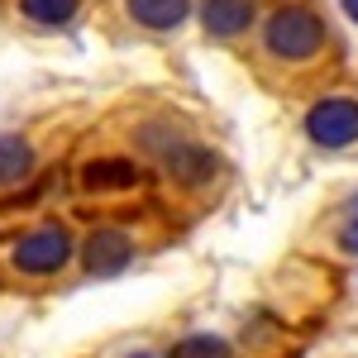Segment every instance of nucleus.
<instances>
[{
    "label": "nucleus",
    "instance_id": "7ed1b4c3",
    "mask_svg": "<svg viewBox=\"0 0 358 358\" xmlns=\"http://www.w3.org/2000/svg\"><path fill=\"white\" fill-rule=\"evenodd\" d=\"M306 134L315 138L320 148H349V143H358V101H349V96L315 101L310 115H306Z\"/></svg>",
    "mask_w": 358,
    "mask_h": 358
},
{
    "label": "nucleus",
    "instance_id": "f03ea898",
    "mask_svg": "<svg viewBox=\"0 0 358 358\" xmlns=\"http://www.w3.org/2000/svg\"><path fill=\"white\" fill-rule=\"evenodd\" d=\"M10 258H15V268L24 277H48L72 258V234L62 224H38V229H29V234L15 239Z\"/></svg>",
    "mask_w": 358,
    "mask_h": 358
},
{
    "label": "nucleus",
    "instance_id": "1a4fd4ad",
    "mask_svg": "<svg viewBox=\"0 0 358 358\" xmlns=\"http://www.w3.org/2000/svg\"><path fill=\"white\" fill-rule=\"evenodd\" d=\"M29 167H34V148L20 134H0V187L29 177Z\"/></svg>",
    "mask_w": 358,
    "mask_h": 358
},
{
    "label": "nucleus",
    "instance_id": "ddd939ff",
    "mask_svg": "<svg viewBox=\"0 0 358 358\" xmlns=\"http://www.w3.org/2000/svg\"><path fill=\"white\" fill-rule=\"evenodd\" d=\"M124 358H163V354H153V349H129Z\"/></svg>",
    "mask_w": 358,
    "mask_h": 358
},
{
    "label": "nucleus",
    "instance_id": "20e7f679",
    "mask_svg": "<svg viewBox=\"0 0 358 358\" xmlns=\"http://www.w3.org/2000/svg\"><path fill=\"white\" fill-rule=\"evenodd\" d=\"M129 258H134V239L124 229H91V239L82 244V263H86V273H96V277L124 273Z\"/></svg>",
    "mask_w": 358,
    "mask_h": 358
},
{
    "label": "nucleus",
    "instance_id": "423d86ee",
    "mask_svg": "<svg viewBox=\"0 0 358 358\" xmlns=\"http://www.w3.org/2000/svg\"><path fill=\"white\" fill-rule=\"evenodd\" d=\"M253 20V0H201V24L215 38H234L244 34Z\"/></svg>",
    "mask_w": 358,
    "mask_h": 358
},
{
    "label": "nucleus",
    "instance_id": "f8f14e48",
    "mask_svg": "<svg viewBox=\"0 0 358 358\" xmlns=\"http://www.w3.org/2000/svg\"><path fill=\"white\" fill-rule=\"evenodd\" d=\"M339 248H349V253H358V215L344 229H339Z\"/></svg>",
    "mask_w": 358,
    "mask_h": 358
},
{
    "label": "nucleus",
    "instance_id": "f257e3e1",
    "mask_svg": "<svg viewBox=\"0 0 358 358\" xmlns=\"http://www.w3.org/2000/svg\"><path fill=\"white\" fill-rule=\"evenodd\" d=\"M263 43H268V53H273V57L306 62V57L320 53V43H325V24H320V15L306 10V5H282L273 20H268V29H263Z\"/></svg>",
    "mask_w": 358,
    "mask_h": 358
},
{
    "label": "nucleus",
    "instance_id": "9b49d317",
    "mask_svg": "<svg viewBox=\"0 0 358 358\" xmlns=\"http://www.w3.org/2000/svg\"><path fill=\"white\" fill-rule=\"evenodd\" d=\"M172 358H229V344L220 334H192L172 349Z\"/></svg>",
    "mask_w": 358,
    "mask_h": 358
},
{
    "label": "nucleus",
    "instance_id": "39448f33",
    "mask_svg": "<svg viewBox=\"0 0 358 358\" xmlns=\"http://www.w3.org/2000/svg\"><path fill=\"white\" fill-rule=\"evenodd\" d=\"M143 172L129 158H96V163L82 167V187L86 192H124V187H138Z\"/></svg>",
    "mask_w": 358,
    "mask_h": 358
},
{
    "label": "nucleus",
    "instance_id": "4468645a",
    "mask_svg": "<svg viewBox=\"0 0 358 358\" xmlns=\"http://www.w3.org/2000/svg\"><path fill=\"white\" fill-rule=\"evenodd\" d=\"M344 10H349V20H358V0H344Z\"/></svg>",
    "mask_w": 358,
    "mask_h": 358
},
{
    "label": "nucleus",
    "instance_id": "0eeeda50",
    "mask_svg": "<svg viewBox=\"0 0 358 358\" xmlns=\"http://www.w3.org/2000/svg\"><path fill=\"white\" fill-rule=\"evenodd\" d=\"M163 167L182 182H206L215 172V153H206L196 143H172V148H163Z\"/></svg>",
    "mask_w": 358,
    "mask_h": 358
},
{
    "label": "nucleus",
    "instance_id": "9d476101",
    "mask_svg": "<svg viewBox=\"0 0 358 358\" xmlns=\"http://www.w3.org/2000/svg\"><path fill=\"white\" fill-rule=\"evenodd\" d=\"M77 5L82 0H20V10H24L34 24H67L77 15Z\"/></svg>",
    "mask_w": 358,
    "mask_h": 358
},
{
    "label": "nucleus",
    "instance_id": "6e6552de",
    "mask_svg": "<svg viewBox=\"0 0 358 358\" xmlns=\"http://www.w3.org/2000/svg\"><path fill=\"white\" fill-rule=\"evenodd\" d=\"M124 5L129 20H138L143 29H177L192 10V0H124Z\"/></svg>",
    "mask_w": 358,
    "mask_h": 358
}]
</instances>
